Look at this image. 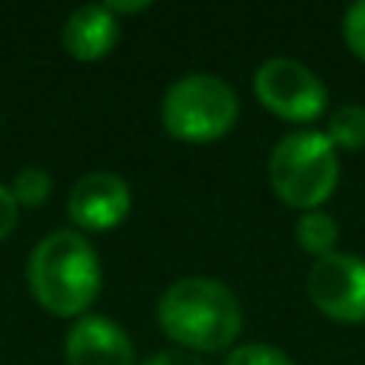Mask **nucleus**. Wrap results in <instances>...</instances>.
Returning a JSON list of instances; mask_svg holds the SVG:
<instances>
[{
  "instance_id": "9b49d317",
  "label": "nucleus",
  "mask_w": 365,
  "mask_h": 365,
  "mask_svg": "<svg viewBox=\"0 0 365 365\" xmlns=\"http://www.w3.org/2000/svg\"><path fill=\"white\" fill-rule=\"evenodd\" d=\"M327 138H330V145L343 148V151H359V148H365V106L346 103V106L336 109L330 115Z\"/></svg>"
},
{
  "instance_id": "7ed1b4c3",
  "label": "nucleus",
  "mask_w": 365,
  "mask_h": 365,
  "mask_svg": "<svg viewBox=\"0 0 365 365\" xmlns=\"http://www.w3.org/2000/svg\"><path fill=\"white\" fill-rule=\"evenodd\" d=\"M340 182V158L321 132H292L269 154V186L289 208L314 212Z\"/></svg>"
},
{
  "instance_id": "0eeeda50",
  "label": "nucleus",
  "mask_w": 365,
  "mask_h": 365,
  "mask_svg": "<svg viewBox=\"0 0 365 365\" xmlns=\"http://www.w3.org/2000/svg\"><path fill=\"white\" fill-rule=\"evenodd\" d=\"M132 212V189L119 173L93 170L71 186L68 215L81 231H113Z\"/></svg>"
},
{
  "instance_id": "6e6552de",
  "label": "nucleus",
  "mask_w": 365,
  "mask_h": 365,
  "mask_svg": "<svg viewBox=\"0 0 365 365\" xmlns=\"http://www.w3.org/2000/svg\"><path fill=\"white\" fill-rule=\"evenodd\" d=\"M64 359L68 365H135V346L115 321L83 314L68 330Z\"/></svg>"
},
{
  "instance_id": "1a4fd4ad",
  "label": "nucleus",
  "mask_w": 365,
  "mask_h": 365,
  "mask_svg": "<svg viewBox=\"0 0 365 365\" xmlns=\"http://www.w3.org/2000/svg\"><path fill=\"white\" fill-rule=\"evenodd\" d=\"M61 42L77 61H100L119 42V19L106 4H83L64 19Z\"/></svg>"
},
{
  "instance_id": "39448f33",
  "label": "nucleus",
  "mask_w": 365,
  "mask_h": 365,
  "mask_svg": "<svg viewBox=\"0 0 365 365\" xmlns=\"http://www.w3.org/2000/svg\"><path fill=\"white\" fill-rule=\"evenodd\" d=\"M259 106L285 122L308 125L327 109V87L311 68L292 58H269L253 74Z\"/></svg>"
},
{
  "instance_id": "f257e3e1",
  "label": "nucleus",
  "mask_w": 365,
  "mask_h": 365,
  "mask_svg": "<svg viewBox=\"0 0 365 365\" xmlns=\"http://www.w3.org/2000/svg\"><path fill=\"white\" fill-rule=\"evenodd\" d=\"M158 324L189 353H218L240 336L244 311L225 282L212 276H186L160 295Z\"/></svg>"
},
{
  "instance_id": "f8f14e48",
  "label": "nucleus",
  "mask_w": 365,
  "mask_h": 365,
  "mask_svg": "<svg viewBox=\"0 0 365 365\" xmlns=\"http://www.w3.org/2000/svg\"><path fill=\"white\" fill-rule=\"evenodd\" d=\"M10 192L19 208H38L51 192V173L42 170V167H23L13 177Z\"/></svg>"
},
{
  "instance_id": "2eb2a0df",
  "label": "nucleus",
  "mask_w": 365,
  "mask_h": 365,
  "mask_svg": "<svg viewBox=\"0 0 365 365\" xmlns=\"http://www.w3.org/2000/svg\"><path fill=\"white\" fill-rule=\"evenodd\" d=\"M16 221H19V205H16V199H13L10 186L0 182V240L10 237Z\"/></svg>"
},
{
  "instance_id": "9d476101",
  "label": "nucleus",
  "mask_w": 365,
  "mask_h": 365,
  "mask_svg": "<svg viewBox=\"0 0 365 365\" xmlns=\"http://www.w3.org/2000/svg\"><path fill=\"white\" fill-rule=\"evenodd\" d=\"M295 240L304 253H311L314 259L327 257V253H336V240H340V225L334 221V215L321 212H302L295 225Z\"/></svg>"
},
{
  "instance_id": "f3484780",
  "label": "nucleus",
  "mask_w": 365,
  "mask_h": 365,
  "mask_svg": "<svg viewBox=\"0 0 365 365\" xmlns=\"http://www.w3.org/2000/svg\"><path fill=\"white\" fill-rule=\"evenodd\" d=\"M106 6H109L113 13H141V10H148L151 4H145V0H141V4H125V0H109Z\"/></svg>"
},
{
  "instance_id": "4468645a",
  "label": "nucleus",
  "mask_w": 365,
  "mask_h": 365,
  "mask_svg": "<svg viewBox=\"0 0 365 365\" xmlns=\"http://www.w3.org/2000/svg\"><path fill=\"white\" fill-rule=\"evenodd\" d=\"M343 38H346L349 51H353L359 61H365V0L353 4L343 16Z\"/></svg>"
},
{
  "instance_id": "f03ea898",
  "label": "nucleus",
  "mask_w": 365,
  "mask_h": 365,
  "mask_svg": "<svg viewBox=\"0 0 365 365\" xmlns=\"http://www.w3.org/2000/svg\"><path fill=\"white\" fill-rule=\"evenodd\" d=\"M26 279L48 314L83 317L103 285V266L93 244L81 231H55L29 253Z\"/></svg>"
},
{
  "instance_id": "ddd939ff",
  "label": "nucleus",
  "mask_w": 365,
  "mask_h": 365,
  "mask_svg": "<svg viewBox=\"0 0 365 365\" xmlns=\"http://www.w3.org/2000/svg\"><path fill=\"white\" fill-rule=\"evenodd\" d=\"M225 365H295L279 346L269 343H244V346L231 349Z\"/></svg>"
},
{
  "instance_id": "20e7f679",
  "label": "nucleus",
  "mask_w": 365,
  "mask_h": 365,
  "mask_svg": "<svg viewBox=\"0 0 365 365\" xmlns=\"http://www.w3.org/2000/svg\"><path fill=\"white\" fill-rule=\"evenodd\" d=\"M240 115L237 93L215 74H186L167 90L160 103V122L167 135L189 145H208L225 138Z\"/></svg>"
},
{
  "instance_id": "dca6fc26",
  "label": "nucleus",
  "mask_w": 365,
  "mask_h": 365,
  "mask_svg": "<svg viewBox=\"0 0 365 365\" xmlns=\"http://www.w3.org/2000/svg\"><path fill=\"white\" fill-rule=\"evenodd\" d=\"M145 365H205V362L195 359L192 353H180V349H164V353H154Z\"/></svg>"
},
{
  "instance_id": "423d86ee",
  "label": "nucleus",
  "mask_w": 365,
  "mask_h": 365,
  "mask_svg": "<svg viewBox=\"0 0 365 365\" xmlns=\"http://www.w3.org/2000/svg\"><path fill=\"white\" fill-rule=\"evenodd\" d=\"M308 298L336 324L365 321V259L356 253H327L308 269Z\"/></svg>"
}]
</instances>
